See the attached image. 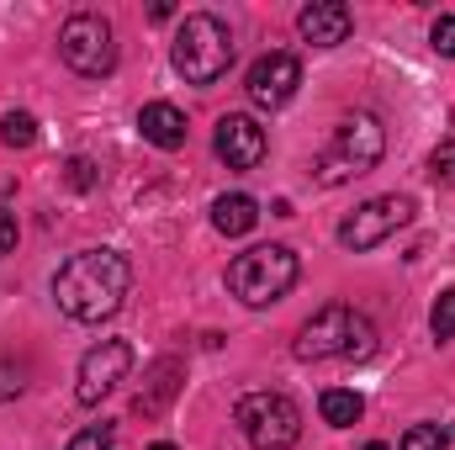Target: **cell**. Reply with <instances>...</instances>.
I'll return each instance as SVG.
<instances>
[{"label":"cell","instance_id":"obj_1","mask_svg":"<svg viewBox=\"0 0 455 450\" xmlns=\"http://www.w3.org/2000/svg\"><path fill=\"white\" fill-rule=\"evenodd\" d=\"M132 292V265L116 249H80L59 265L53 276V302L75 324H101Z\"/></svg>","mask_w":455,"mask_h":450},{"label":"cell","instance_id":"obj_2","mask_svg":"<svg viewBox=\"0 0 455 450\" xmlns=\"http://www.w3.org/2000/svg\"><path fill=\"white\" fill-rule=\"evenodd\" d=\"M371 350H376V324L344 302L318 308L297 334V360H365Z\"/></svg>","mask_w":455,"mask_h":450},{"label":"cell","instance_id":"obj_3","mask_svg":"<svg viewBox=\"0 0 455 450\" xmlns=\"http://www.w3.org/2000/svg\"><path fill=\"white\" fill-rule=\"evenodd\" d=\"M175 69L191 80V85H218L233 64V32L212 11H191L175 32V48H170Z\"/></svg>","mask_w":455,"mask_h":450},{"label":"cell","instance_id":"obj_4","mask_svg":"<svg viewBox=\"0 0 455 450\" xmlns=\"http://www.w3.org/2000/svg\"><path fill=\"white\" fill-rule=\"evenodd\" d=\"M381 154H387V127L371 112L344 117L339 127H334V138H329V149L318 154V181L323 186H344V181L376 170Z\"/></svg>","mask_w":455,"mask_h":450},{"label":"cell","instance_id":"obj_5","mask_svg":"<svg viewBox=\"0 0 455 450\" xmlns=\"http://www.w3.org/2000/svg\"><path fill=\"white\" fill-rule=\"evenodd\" d=\"M297 286V254L286 244H259L228 265V292L243 308H270Z\"/></svg>","mask_w":455,"mask_h":450},{"label":"cell","instance_id":"obj_6","mask_svg":"<svg viewBox=\"0 0 455 450\" xmlns=\"http://www.w3.org/2000/svg\"><path fill=\"white\" fill-rule=\"evenodd\" d=\"M233 424L243 430V440L254 450H291L302 440V408L286 392H249L238 403Z\"/></svg>","mask_w":455,"mask_h":450},{"label":"cell","instance_id":"obj_7","mask_svg":"<svg viewBox=\"0 0 455 450\" xmlns=\"http://www.w3.org/2000/svg\"><path fill=\"white\" fill-rule=\"evenodd\" d=\"M59 59H64L75 75H85V80L112 75V69H116V32H112V21H107L101 11H75V16L64 21V32H59Z\"/></svg>","mask_w":455,"mask_h":450},{"label":"cell","instance_id":"obj_8","mask_svg":"<svg viewBox=\"0 0 455 450\" xmlns=\"http://www.w3.org/2000/svg\"><path fill=\"white\" fill-rule=\"evenodd\" d=\"M413 223V202L408 197H376V202H365L355 218H344L339 228V244L344 249H376V244H387L397 228H408Z\"/></svg>","mask_w":455,"mask_h":450},{"label":"cell","instance_id":"obj_9","mask_svg":"<svg viewBox=\"0 0 455 450\" xmlns=\"http://www.w3.org/2000/svg\"><path fill=\"white\" fill-rule=\"evenodd\" d=\"M127 366H132V350L122 344V339H101L96 350H85V360H80V376H75V398L85 403V408H96L101 398H112L116 382L127 376Z\"/></svg>","mask_w":455,"mask_h":450},{"label":"cell","instance_id":"obj_10","mask_svg":"<svg viewBox=\"0 0 455 450\" xmlns=\"http://www.w3.org/2000/svg\"><path fill=\"white\" fill-rule=\"evenodd\" d=\"M297 85H302V64H297L291 53H265V59H254V64H249V80H243L249 101L265 107V112L286 107V101L297 96Z\"/></svg>","mask_w":455,"mask_h":450},{"label":"cell","instance_id":"obj_11","mask_svg":"<svg viewBox=\"0 0 455 450\" xmlns=\"http://www.w3.org/2000/svg\"><path fill=\"white\" fill-rule=\"evenodd\" d=\"M265 149H270V138H265V127L254 117L233 112L218 122V159H223L228 170H254L265 159Z\"/></svg>","mask_w":455,"mask_h":450},{"label":"cell","instance_id":"obj_12","mask_svg":"<svg viewBox=\"0 0 455 450\" xmlns=\"http://www.w3.org/2000/svg\"><path fill=\"white\" fill-rule=\"evenodd\" d=\"M297 27H302V37L313 48H339L344 37H349V27H355V16H349L344 0H313V5H302Z\"/></svg>","mask_w":455,"mask_h":450},{"label":"cell","instance_id":"obj_13","mask_svg":"<svg viewBox=\"0 0 455 450\" xmlns=\"http://www.w3.org/2000/svg\"><path fill=\"white\" fill-rule=\"evenodd\" d=\"M138 133L154 143V149H180L186 143V112L180 107H170V101H148L143 112H138Z\"/></svg>","mask_w":455,"mask_h":450},{"label":"cell","instance_id":"obj_14","mask_svg":"<svg viewBox=\"0 0 455 450\" xmlns=\"http://www.w3.org/2000/svg\"><path fill=\"white\" fill-rule=\"evenodd\" d=\"M254 223H259V202H254V197L233 191V197H218V202H212V228H218V233H228V238L249 233Z\"/></svg>","mask_w":455,"mask_h":450},{"label":"cell","instance_id":"obj_15","mask_svg":"<svg viewBox=\"0 0 455 450\" xmlns=\"http://www.w3.org/2000/svg\"><path fill=\"white\" fill-rule=\"evenodd\" d=\"M318 414H323V424L349 430V424H360V414H365V398H360V392H349V387H329V392L318 398Z\"/></svg>","mask_w":455,"mask_h":450},{"label":"cell","instance_id":"obj_16","mask_svg":"<svg viewBox=\"0 0 455 450\" xmlns=\"http://www.w3.org/2000/svg\"><path fill=\"white\" fill-rule=\"evenodd\" d=\"M175 376H180V366L175 360H164L159 371H154V392H138V414L148 419V414H159L164 403H170V392H175Z\"/></svg>","mask_w":455,"mask_h":450},{"label":"cell","instance_id":"obj_17","mask_svg":"<svg viewBox=\"0 0 455 450\" xmlns=\"http://www.w3.org/2000/svg\"><path fill=\"white\" fill-rule=\"evenodd\" d=\"M0 138H5L11 149H32V143H37V117L32 112H5L0 117Z\"/></svg>","mask_w":455,"mask_h":450},{"label":"cell","instance_id":"obj_18","mask_svg":"<svg viewBox=\"0 0 455 450\" xmlns=\"http://www.w3.org/2000/svg\"><path fill=\"white\" fill-rule=\"evenodd\" d=\"M429 329H435V339H455V286L440 292V302H435V313H429Z\"/></svg>","mask_w":455,"mask_h":450},{"label":"cell","instance_id":"obj_19","mask_svg":"<svg viewBox=\"0 0 455 450\" xmlns=\"http://www.w3.org/2000/svg\"><path fill=\"white\" fill-rule=\"evenodd\" d=\"M112 446H116V424H91L69 440V450H112Z\"/></svg>","mask_w":455,"mask_h":450},{"label":"cell","instance_id":"obj_20","mask_svg":"<svg viewBox=\"0 0 455 450\" xmlns=\"http://www.w3.org/2000/svg\"><path fill=\"white\" fill-rule=\"evenodd\" d=\"M429 175L445 181V186H455V138H445V143L429 154Z\"/></svg>","mask_w":455,"mask_h":450},{"label":"cell","instance_id":"obj_21","mask_svg":"<svg viewBox=\"0 0 455 450\" xmlns=\"http://www.w3.org/2000/svg\"><path fill=\"white\" fill-rule=\"evenodd\" d=\"M397 450H445V435L435 430V424H413L408 435H403V446Z\"/></svg>","mask_w":455,"mask_h":450},{"label":"cell","instance_id":"obj_22","mask_svg":"<svg viewBox=\"0 0 455 450\" xmlns=\"http://www.w3.org/2000/svg\"><path fill=\"white\" fill-rule=\"evenodd\" d=\"M429 43H435V53L455 59V16H440V21L429 27Z\"/></svg>","mask_w":455,"mask_h":450},{"label":"cell","instance_id":"obj_23","mask_svg":"<svg viewBox=\"0 0 455 450\" xmlns=\"http://www.w3.org/2000/svg\"><path fill=\"white\" fill-rule=\"evenodd\" d=\"M11 249H16V218L0 213V254H11Z\"/></svg>","mask_w":455,"mask_h":450},{"label":"cell","instance_id":"obj_24","mask_svg":"<svg viewBox=\"0 0 455 450\" xmlns=\"http://www.w3.org/2000/svg\"><path fill=\"white\" fill-rule=\"evenodd\" d=\"M69 181H75V186H91V181H96L91 159H69Z\"/></svg>","mask_w":455,"mask_h":450},{"label":"cell","instance_id":"obj_25","mask_svg":"<svg viewBox=\"0 0 455 450\" xmlns=\"http://www.w3.org/2000/svg\"><path fill=\"white\" fill-rule=\"evenodd\" d=\"M21 387H27V382H11V366H0V403H5V398H16Z\"/></svg>","mask_w":455,"mask_h":450},{"label":"cell","instance_id":"obj_26","mask_svg":"<svg viewBox=\"0 0 455 450\" xmlns=\"http://www.w3.org/2000/svg\"><path fill=\"white\" fill-rule=\"evenodd\" d=\"M148 450H175V446H170V440H159V446H148Z\"/></svg>","mask_w":455,"mask_h":450},{"label":"cell","instance_id":"obj_27","mask_svg":"<svg viewBox=\"0 0 455 450\" xmlns=\"http://www.w3.org/2000/svg\"><path fill=\"white\" fill-rule=\"evenodd\" d=\"M365 450H387V446H381V440H371V446H365Z\"/></svg>","mask_w":455,"mask_h":450}]
</instances>
